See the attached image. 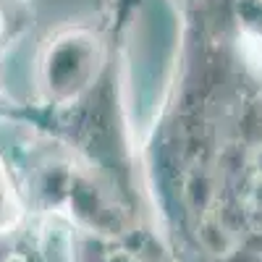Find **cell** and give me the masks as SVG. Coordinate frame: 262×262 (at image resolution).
Returning <instances> with one entry per match:
<instances>
[{"mask_svg":"<svg viewBox=\"0 0 262 262\" xmlns=\"http://www.w3.org/2000/svg\"><path fill=\"white\" fill-rule=\"evenodd\" d=\"M18 247H21V242L16 233H11V228L0 231V262H11L18 254Z\"/></svg>","mask_w":262,"mask_h":262,"instance_id":"6da1fadb","label":"cell"}]
</instances>
